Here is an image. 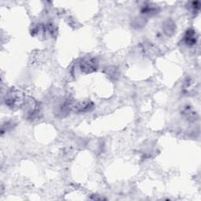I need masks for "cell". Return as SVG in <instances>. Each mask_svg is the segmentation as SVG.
<instances>
[{
    "mask_svg": "<svg viewBox=\"0 0 201 201\" xmlns=\"http://www.w3.org/2000/svg\"><path fill=\"white\" fill-rule=\"evenodd\" d=\"M185 40H186V43L188 44H190V45L194 44V43H196V37L194 35V32L188 31L187 35L185 36Z\"/></svg>",
    "mask_w": 201,
    "mask_h": 201,
    "instance_id": "1",
    "label": "cell"
}]
</instances>
